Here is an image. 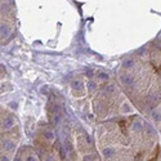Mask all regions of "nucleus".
<instances>
[{
  "label": "nucleus",
  "mask_w": 161,
  "mask_h": 161,
  "mask_svg": "<svg viewBox=\"0 0 161 161\" xmlns=\"http://www.w3.org/2000/svg\"><path fill=\"white\" fill-rule=\"evenodd\" d=\"M120 81L123 83L124 85H126V87H133L134 83H135V80L130 74H124V75L120 76Z\"/></svg>",
  "instance_id": "1"
},
{
  "label": "nucleus",
  "mask_w": 161,
  "mask_h": 161,
  "mask_svg": "<svg viewBox=\"0 0 161 161\" xmlns=\"http://www.w3.org/2000/svg\"><path fill=\"white\" fill-rule=\"evenodd\" d=\"M10 26L8 23H0V38L1 39H7L10 35Z\"/></svg>",
  "instance_id": "2"
},
{
  "label": "nucleus",
  "mask_w": 161,
  "mask_h": 161,
  "mask_svg": "<svg viewBox=\"0 0 161 161\" xmlns=\"http://www.w3.org/2000/svg\"><path fill=\"white\" fill-rule=\"evenodd\" d=\"M143 129H144V132L147 133V135H148V137H156V135H157L156 129H155V128L152 126L151 124L144 123L143 124Z\"/></svg>",
  "instance_id": "3"
},
{
  "label": "nucleus",
  "mask_w": 161,
  "mask_h": 161,
  "mask_svg": "<svg viewBox=\"0 0 161 161\" xmlns=\"http://www.w3.org/2000/svg\"><path fill=\"white\" fill-rule=\"evenodd\" d=\"M71 89L72 90H76V91H80L84 89V83H83V80L80 79H75L71 81Z\"/></svg>",
  "instance_id": "4"
},
{
  "label": "nucleus",
  "mask_w": 161,
  "mask_h": 161,
  "mask_svg": "<svg viewBox=\"0 0 161 161\" xmlns=\"http://www.w3.org/2000/svg\"><path fill=\"white\" fill-rule=\"evenodd\" d=\"M13 125H14V117L13 116H7V117L4 119V121H3V128L4 129H10Z\"/></svg>",
  "instance_id": "5"
},
{
  "label": "nucleus",
  "mask_w": 161,
  "mask_h": 161,
  "mask_svg": "<svg viewBox=\"0 0 161 161\" xmlns=\"http://www.w3.org/2000/svg\"><path fill=\"white\" fill-rule=\"evenodd\" d=\"M147 102H148V104H151V106H156L160 102V96L159 94H151V96L147 98Z\"/></svg>",
  "instance_id": "6"
},
{
  "label": "nucleus",
  "mask_w": 161,
  "mask_h": 161,
  "mask_svg": "<svg viewBox=\"0 0 161 161\" xmlns=\"http://www.w3.org/2000/svg\"><path fill=\"white\" fill-rule=\"evenodd\" d=\"M102 155H103V157H106V159H111V157H113V155H115V149L111 148V147H106V148L102 149Z\"/></svg>",
  "instance_id": "7"
},
{
  "label": "nucleus",
  "mask_w": 161,
  "mask_h": 161,
  "mask_svg": "<svg viewBox=\"0 0 161 161\" xmlns=\"http://www.w3.org/2000/svg\"><path fill=\"white\" fill-rule=\"evenodd\" d=\"M134 65H135V61L133 59V58H125V59L123 61V67L126 68V70L134 67Z\"/></svg>",
  "instance_id": "8"
},
{
  "label": "nucleus",
  "mask_w": 161,
  "mask_h": 161,
  "mask_svg": "<svg viewBox=\"0 0 161 161\" xmlns=\"http://www.w3.org/2000/svg\"><path fill=\"white\" fill-rule=\"evenodd\" d=\"M3 147H4L5 151L12 152L13 149H14L16 144H14V142H12V141H4V142H3Z\"/></svg>",
  "instance_id": "9"
},
{
  "label": "nucleus",
  "mask_w": 161,
  "mask_h": 161,
  "mask_svg": "<svg viewBox=\"0 0 161 161\" xmlns=\"http://www.w3.org/2000/svg\"><path fill=\"white\" fill-rule=\"evenodd\" d=\"M44 138H45V141H48V142H53L54 138H55V134L53 130H45L44 132Z\"/></svg>",
  "instance_id": "10"
},
{
  "label": "nucleus",
  "mask_w": 161,
  "mask_h": 161,
  "mask_svg": "<svg viewBox=\"0 0 161 161\" xmlns=\"http://www.w3.org/2000/svg\"><path fill=\"white\" fill-rule=\"evenodd\" d=\"M132 129L134 130V132H141V130L143 129V123H142V121H139V120H134V121H133Z\"/></svg>",
  "instance_id": "11"
},
{
  "label": "nucleus",
  "mask_w": 161,
  "mask_h": 161,
  "mask_svg": "<svg viewBox=\"0 0 161 161\" xmlns=\"http://www.w3.org/2000/svg\"><path fill=\"white\" fill-rule=\"evenodd\" d=\"M151 117H152V120H153L155 123H160L161 121V112L159 110H153L151 112Z\"/></svg>",
  "instance_id": "12"
},
{
  "label": "nucleus",
  "mask_w": 161,
  "mask_h": 161,
  "mask_svg": "<svg viewBox=\"0 0 161 161\" xmlns=\"http://www.w3.org/2000/svg\"><path fill=\"white\" fill-rule=\"evenodd\" d=\"M121 112L123 113H130L132 112V107H130V104L128 103V102L121 104Z\"/></svg>",
  "instance_id": "13"
},
{
  "label": "nucleus",
  "mask_w": 161,
  "mask_h": 161,
  "mask_svg": "<svg viewBox=\"0 0 161 161\" xmlns=\"http://www.w3.org/2000/svg\"><path fill=\"white\" fill-rule=\"evenodd\" d=\"M104 91H106L107 94H113V91H115V85L113 84H107L106 87H104Z\"/></svg>",
  "instance_id": "14"
},
{
  "label": "nucleus",
  "mask_w": 161,
  "mask_h": 161,
  "mask_svg": "<svg viewBox=\"0 0 161 161\" xmlns=\"http://www.w3.org/2000/svg\"><path fill=\"white\" fill-rule=\"evenodd\" d=\"M65 149H66V153H71L72 152V144L70 143L68 139L65 141Z\"/></svg>",
  "instance_id": "15"
},
{
  "label": "nucleus",
  "mask_w": 161,
  "mask_h": 161,
  "mask_svg": "<svg viewBox=\"0 0 161 161\" xmlns=\"http://www.w3.org/2000/svg\"><path fill=\"white\" fill-rule=\"evenodd\" d=\"M62 134L67 138L68 134H70V126H68V125H63L62 126Z\"/></svg>",
  "instance_id": "16"
},
{
  "label": "nucleus",
  "mask_w": 161,
  "mask_h": 161,
  "mask_svg": "<svg viewBox=\"0 0 161 161\" xmlns=\"http://www.w3.org/2000/svg\"><path fill=\"white\" fill-rule=\"evenodd\" d=\"M98 77L102 80V81H107V80L110 79V76H108L106 72H99V74H98Z\"/></svg>",
  "instance_id": "17"
},
{
  "label": "nucleus",
  "mask_w": 161,
  "mask_h": 161,
  "mask_svg": "<svg viewBox=\"0 0 161 161\" xmlns=\"http://www.w3.org/2000/svg\"><path fill=\"white\" fill-rule=\"evenodd\" d=\"M8 10H9V5H8L7 3H1V4H0V12L5 13V12H8Z\"/></svg>",
  "instance_id": "18"
},
{
  "label": "nucleus",
  "mask_w": 161,
  "mask_h": 161,
  "mask_svg": "<svg viewBox=\"0 0 161 161\" xmlns=\"http://www.w3.org/2000/svg\"><path fill=\"white\" fill-rule=\"evenodd\" d=\"M9 107L10 108H12V110H17V108H18V103H17V102H14V101H10L9 102Z\"/></svg>",
  "instance_id": "19"
},
{
  "label": "nucleus",
  "mask_w": 161,
  "mask_h": 161,
  "mask_svg": "<svg viewBox=\"0 0 161 161\" xmlns=\"http://www.w3.org/2000/svg\"><path fill=\"white\" fill-rule=\"evenodd\" d=\"M83 160H84V161H94V160H96V156H94V155H87V156H85Z\"/></svg>",
  "instance_id": "20"
},
{
  "label": "nucleus",
  "mask_w": 161,
  "mask_h": 161,
  "mask_svg": "<svg viewBox=\"0 0 161 161\" xmlns=\"http://www.w3.org/2000/svg\"><path fill=\"white\" fill-rule=\"evenodd\" d=\"M88 87H89V90H96V89H97V84H96L94 81H89Z\"/></svg>",
  "instance_id": "21"
},
{
  "label": "nucleus",
  "mask_w": 161,
  "mask_h": 161,
  "mask_svg": "<svg viewBox=\"0 0 161 161\" xmlns=\"http://www.w3.org/2000/svg\"><path fill=\"white\" fill-rule=\"evenodd\" d=\"M59 152H61V156H62V159H65V157H66V149H65V147H61Z\"/></svg>",
  "instance_id": "22"
},
{
  "label": "nucleus",
  "mask_w": 161,
  "mask_h": 161,
  "mask_svg": "<svg viewBox=\"0 0 161 161\" xmlns=\"http://www.w3.org/2000/svg\"><path fill=\"white\" fill-rule=\"evenodd\" d=\"M26 161H38V160H36V157L34 156V155H30V156H27Z\"/></svg>",
  "instance_id": "23"
},
{
  "label": "nucleus",
  "mask_w": 161,
  "mask_h": 161,
  "mask_svg": "<svg viewBox=\"0 0 161 161\" xmlns=\"http://www.w3.org/2000/svg\"><path fill=\"white\" fill-rule=\"evenodd\" d=\"M40 91H41V93H44V94H46V93H48V87H46V85H44L43 88H40Z\"/></svg>",
  "instance_id": "24"
},
{
  "label": "nucleus",
  "mask_w": 161,
  "mask_h": 161,
  "mask_svg": "<svg viewBox=\"0 0 161 161\" xmlns=\"http://www.w3.org/2000/svg\"><path fill=\"white\" fill-rule=\"evenodd\" d=\"M45 161H54V157L49 155V156H46V157H45Z\"/></svg>",
  "instance_id": "25"
},
{
  "label": "nucleus",
  "mask_w": 161,
  "mask_h": 161,
  "mask_svg": "<svg viewBox=\"0 0 161 161\" xmlns=\"http://www.w3.org/2000/svg\"><path fill=\"white\" fill-rule=\"evenodd\" d=\"M0 161H9V157H7V156H0Z\"/></svg>",
  "instance_id": "26"
},
{
  "label": "nucleus",
  "mask_w": 161,
  "mask_h": 161,
  "mask_svg": "<svg viewBox=\"0 0 161 161\" xmlns=\"http://www.w3.org/2000/svg\"><path fill=\"white\" fill-rule=\"evenodd\" d=\"M87 76H88V77H91V76H93V71L87 70Z\"/></svg>",
  "instance_id": "27"
},
{
  "label": "nucleus",
  "mask_w": 161,
  "mask_h": 161,
  "mask_svg": "<svg viewBox=\"0 0 161 161\" xmlns=\"http://www.w3.org/2000/svg\"><path fill=\"white\" fill-rule=\"evenodd\" d=\"M88 119H89V120H93V115H91V113H89V115H88Z\"/></svg>",
  "instance_id": "28"
},
{
  "label": "nucleus",
  "mask_w": 161,
  "mask_h": 161,
  "mask_svg": "<svg viewBox=\"0 0 161 161\" xmlns=\"http://www.w3.org/2000/svg\"><path fill=\"white\" fill-rule=\"evenodd\" d=\"M14 161H21V159H19V157H16Z\"/></svg>",
  "instance_id": "29"
}]
</instances>
